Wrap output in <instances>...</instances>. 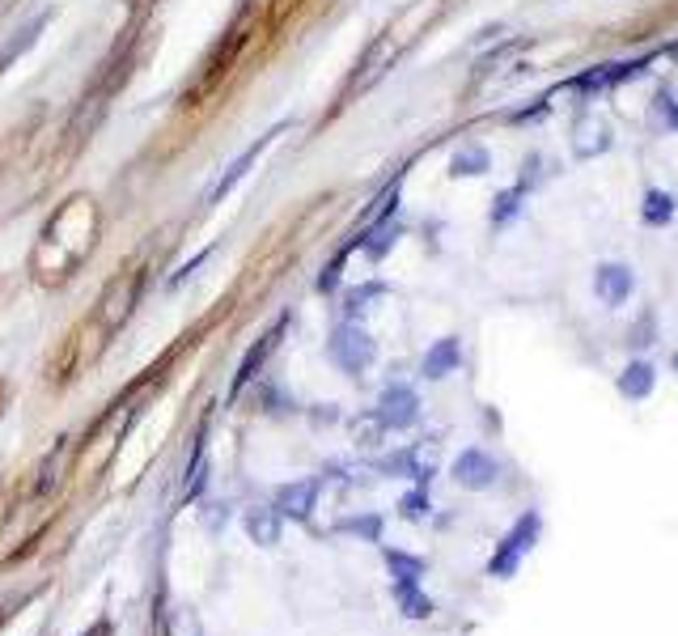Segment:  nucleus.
I'll return each mask as SVG.
<instances>
[{
  "instance_id": "obj_1",
  "label": "nucleus",
  "mask_w": 678,
  "mask_h": 636,
  "mask_svg": "<svg viewBox=\"0 0 678 636\" xmlns=\"http://www.w3.org/2000/svg\"><path fill=\"white\" fill-rule=\"evenodd\" d=\"M327 357L335 361V369H344L348 378H361L365 369L373 365V357H378V344H373V335L361 327V323H339L331 331V340H327Z\"/></svg>"
},
{
  "instance_id": "obj_2",
  "label": "nucleus",
  "mask_w": 678,
  "mask_h": 636,
  "mask_svg": "<svg viewBox=\"0 0 678 636\" xmlns=\"http://www.w3.org/2000/svg\"><path fill=\"white\" fill-rule=\"evenodd\" d=\"M140 285H145V276L140 272H119L111 285H106L102 302H98V323H102L106 335H115L132 318V310L140 302Z\"/></svg>"
},
{
  "instance_id": "obj_3",
  "label": "nucleus",
  "mask_w": 678,
  "mask_h": 636,
  "mask_svg": "<svg viewBox=\"0 0 678 636\" xmlns=\"http://www.w3.org/2000/svg\"><path fill=\"white\" fill-rule=\"evenodd\" d=\"M539 530H543L539 514H534V509H526V514L517 518V526H513L509 535L501 539V547H496V556H492V564H488V573H492V577H513V573H517V564L526 560V552H530L534 543H539Z\"/></svg>"
},
{
  "instance_id": "obj_4",
  "label": "nucleus",
  "mask_w": 678,
  "mask_h": 636,
  "mask_svg": "<svg viewBox=\"0 0 678 636\" xmlns=\"http://www.w3.org/2000/svg\"><path fill=\"white\" fill-rule=\"evenodd\" d=\"M450 475H454V484H458V488H467V492H484V488H492V484H496V475H501V463H496V458H492L488 450H462V454L454 458Z\"/></svg>"
},
{
  "instance_id": "obj_5",
  "label": "nucleus",
  "mask_w": 678,
  "mask_h": 636,
  "mask_svg": "<svg viewBox=\"0 0 678 636\" xmlns=\"http://www.w3.org/2000/svg\"><path fill=\"white\" fill-rule=\"evenodd\" d=\"M373 416H378L386 429L403 433V429H412V424L420 420V399H416L412 386H386L378 408H373Z\"/></svg>"
},
{
  "instance_id": "obj_6",
  "label": "nucleus",
  "mask_w": 678,
  "mask_h": 636,
  "mask_svg": "<svg viewBox=\"0 0 678 636\" xmlns=\"http://www.w3.org/2000/svg\"><path fill=\"white\" fill-rule=\"evenodd\" d=\"M399 56V43H395V34H382V39H373L369 51L361 56V64H356V73H352V85L348 90H369V85H378L386 77V68L395 64Z\"/></svg>"
},
{
  "instance_id": "obj_7",
  "label": "nucleus",
  "mask_w": 678,
  "mask_h": 636,
  "mask_svg": "<svg viewBox=\"0 0 678 636\" xmlns=\"http://www.w3.org/2000/svg\"><path fill=\"white\" fill-rule=\"evenodd\" d=\"M280 132H284V123H280V128H272V132H267V136H259V140H255V145H251V149H246V153L238 157V162H234V166H229V170L221 174V179H217V183H212V191H208V204H221V200L229 196V191H234V187H238V183L246 179V174H251V166L259 162V157H263L267 149H272V140H276Z\"/></svg>"
},
{
  "instance_id": "obj_8",
  "label": "nucleus",
  "mask_w": 678,
  "mask_h": 636,
  "mask_svg": "<svg viewBox=\"0 0 678 636\" xmlns=\"http://www.w3.org/2000/svg\"><path fill=\"white\" fill-rule=\"evenodd\" d=\"M611 145H615L611 119H602V115H581V119H577V128H573V153L581 157V162H590V157H602Z\"/></svg>"
},
{
  "instance_id": "obj_9",
  "label": "nucleus",
  "mask_w": 678,
  "mask_h": 636,
  "mask_svg": "<svg viewBox=\"0 0 678 636\" xmlns=\"http://www.w3.org/2000/svg\"><path fill=\"white\" fill-rule=\"evenodd\" d=\"M636 289V276L628 263H598V272H594V293H598V302L602 306H623L632 297Z\"/></svg>"
},
{
  "instance_id": "obj_10",
  "label": "nucleus",
  "mask_w": 678,
  "mask_h": 636,
  "mask_svg": "<svg viewBox=\"0 0 678 636\" xmlns=\"http://www.w3.org/2000/svg\"><path fill=\"white\" fill-rule=\"evenodd\" d=\"M318 492H323V480H293L276 492V514L280 518H297L306 522L318 505Z\"/></svg>"
},
{
  "instance_id": "obj_11",
  "label": "nucleus",
  "mask_w": 678,
  "mask_h": 636,
  "mask_svg": "<svg viewBox=\"0 0 678 636\" xmlns=\"http://www.w3.org/2000/svg\"><path fill=\"white\" fill-rule=\"evenodd\" d=\"M284 327H289V314H284V318H280V323H276L272 331H267V335H263V340H259V344H255L251 352H246V357H242V365H238V378H234V395L242 391V386H246V382H255V374H259V369H263V361H267V357H272V352L280 348V335H284Z\"/></svg>"
},
{
  "instance_id": "obj_12",
  "label": "nucleus",
  "mask_w": 678,
  "mask_h": 636,
  "mask_svg": "<svg viewBox=\"0 0 678 636\" xmlns=\"http://www.w3.org/2000/svg\"><path fill=\"white\" fill-rule=\"evenodd\" d=\"M458 365H462V344L454 340V335H445V340H437L433 348L424 352V361H420V374H424L428 382H441V378H450Z\"/></svg>"
},
{
  "instance_id": "obj_13",
  "label": "nucleus",
  "mask_w": 678,
  "mask_h": 636,
  "mask_svg": "<svg viewBox=\"0 0 678 636\" xmlns=\"http://www.w3.org/2000/svg\"><path fill=\"white\" fill-rule=\"evenodd\" d=\"M653 386H657V369L649 361H628V369L619 374V395L628 399V403H645L653 395Z\"/></svg>"
},
{
  "instance_id": "obj_14",
  "label": "nucleus",
  "mask_w": 678,
  "mask_h": 636,
  "mask_svg": "<svg viewBox=\"0 0 678 636\" xmlns=\"http://www.w3.org/2000/svg\"><path fill=\"white\" fill-rule=\"evenodd\" d=\"M242 526H246V535H251V543H259V547L280 543V514H276V505H272V509H267V505L246 509Z\"/></svg>"
},
{
  "instance_id": "obj_15",
  "label": "nucleus",
  "mask_w": 678,
  "mask_h": 636,
  "mask_svg": "<svg viewBox=\"0 0 678 636\" xmlns=\"http://www.w3.org/2000/svg\"><path fill=\"white\" fill-rule=\"evenodd\" d=\"M47 22H51V17H47V13H39L34 22H26L22 30L13 34V39L5 43V51H0V73H5V68H13V60H17V56H26V51H30L34 43H39V34L47 30Z\"/></svg>"
},
{
  "instance_id": "obj_16",
  "label": "nucleus",
  "mask_w": 678,
  "mask_h": 636,
  "mask_svg": "<svg viewBox=\"0 0 678 636\" xmlns=\"http://www.w3.org/2000/svg\"><path fill=\"white\" fill-rule=\"evenodd\" d=\"M492 170V157L484 145H462L454 157H450V174L454 179H479V174Z\"/></svg>"
},
{
  "instance_id": "obj_17",
  "label": "nucleus",
  "mask_w": 678,
  "mask_h": 636,
  "mask_svg": "<svg viewBox=\"0 0 678 636\" xmlns=\"http://www.w3.org/2000/svg\"><path fill=\"white\" fill-rule=\"evenodd\" d=\"M674 217V196L662 187H649L645 191V200H640V221L645 225H670Z\"/></svg>"
},
{
  "instance_id": "obj_18",
  "label": "nucleus",
  "mask_w": 678,
  "mask_h": 636,
  "mask_svg": "<svg viewBox=\"0 0 678 636\" xmlns=\"http://www.w3.org/2000/svg\"><path fill=\"white\" fill-rule=\"evenodd\" d=\"M395 242H399V225L390 221V217H386V221H373V225L365 229V234H361V246L369 251V259H382Z\"/></svg>"
},
{
  "instance_id": "obj_19",
  "label": "nucleus",
  "mask_w": 678,
  "mask_h": 636,
  "mask_svg": "<svg viewBox=\"0 0 678 636\" xmlns=\"http://www.w3.org/2000/svg\"><path fill=\"white\" fill-rule=\"evenodd\" d=\"M632 73H636V64H602V68H594V73H585L577 81V90L594 94V90H606V85H619L623 77H632Z\"/></svg>"
},
{
  "instance_id": "obj_20",
  "label": "nucleus",
  "mask_w": 678,
  "mask_h": 636,
  "mask_svg": "<svg viewBox=\"0 0 678 636\" xmlns=\"http://www.w3.org/2000/svg\"><path fill=\"white\" fill-rule=\"evenodd\" d=\"M386 564H390V573H395V586H420V577H424V560L420 556L386 552Z\"/></svg>"
},
{
  "instance_id": "obj_21",
  "label": "nucleus",
  "mask_w": 678,
  "mask_h": 636,
  "mask_svg": "<svg viewBox=\"0 0 678 636\" xmlns=\"http://www.w3.org/2000/svg\"><path fill=\"white\" fill-rule=\"evenodd\" d=\"M395 598H399L407 620H428V615H433V598H424L420 586H395Z\"/></svg>"
},
{
  "instance_id": "obj_22",
  "label": "nucleus",
  "mask_w": 678,
  "mask_h": 636,
  "mask_svg": "<svg viewBox=\"0 0 678 636\" xmlns=\"http://www.w3.org/2000/svg\"><path fill=\"white\" fill-rule=\"evenodd\" d=\"M204 480H208V454H204V441H200V446H195V463L187 467V497H200V492H204Z\"/></svg>"
},
{
  "instance_id": "obj_23",
  "label": "nucleus",
  "mask_w": 678,
  "mask_h": 636,
  "mask_svg": "<svg viewBox=\"0 0 678 636\" xmlns=\"http://www.w3.org/2000/svg\"><path fill=\"white\" fill-rule=\"evenodd\" d=\"M352 433H356V441H361V446H378L382 433H386V424L369 412V416H356V420H352Z\"/></svg>"
},
{
  "instance_id": "obj_24",
  "label": "nucleus",
  "mask_w": 678,
  "mask_h": 636,
  "mask_svg": "<svg viewBox=\"0 0 678 636\" xmlns=\"http://www.w3.org/2000/svg\"><path fill=\"white\" fill-rule=\"evenodd\" d=\"M386 289L382 285H365V289H352L348 297H344V314L348 318H356V314H365L369 310V302H373V297H382Z\"/></svg>"
},
{
  "instance_id": "obj_25",
  "label": "nucleus",
  "mask_w": 678,
  "mask_h": 636,
  "mask_svg": "<svg viewBox=\"0 0 678 636\" xmlns=\"http://www.w3.org/2000/svg\"><path fill=\"white\" fill-rule=\"evenodd\" d=\"M339 530H352V535H365L369 543H378V535H382V518H378V514L348 518V522H339Z\"/></svg>"
},
{
  "instance_id": "obj_26",
  "label": "nucleus",
  "mask_w": 678,
  "mask_h": 636,
  "mask_svg": "<svg viewBox=\"0 0 678 636\" xmlns=\"http://www.w3.org/2000/svg\"><path fill=\"white\" fill-rule=\"evenodd\" d=\"M399 514H403L407 522H420V518L428 514V492H424V488H416V492H407V497L399 501Z\"/></svg>"
},
{
  "instance_id": "obj_27",
  "label": "nucleus",
  "mask_w": 678,
  "mask_h": 636,
  "mask_svg": "<svg viewBox=\"0 0 678 636\" xmlns=\"http://www.w3.org/2000/svg\"><path fill=\"white\" fill-rule=\"evenodd\" d=\"M522 191L526 187H513V191H505V196H496V208H492V225H505L513 212H517V200H522Z\"/></svg>"
},
{
  "instance_id": "obj_28",
  "label": "nucleus",
  "mask_w": 678,
  "mask_h": 636,
  "mask_svg": "<svg viewBox=\"0 0 678 636\" xmlns=\"http://www.w3.org/2000/svg\"><path fill=\"white\" fill-rule=\"evenodd\" d=\"M208 259H212V251H200V255H195L191 263H183V268H178V272L170 276V289H178V285H183V280H187V276H195V272H200V268H204V263H208Z\"/></svg>"
},
{
  "instance_id": "obj_29",
  "label": "nucleus",
  "mask_w": 678,
  "mask_h": 636,
  "mask_svg": "<svg viewBox=\"0 0 678 636\" xmlns=\"http://www.w3.org/2000/svg\"><path fill=\"white\" fill-rule=\"evenodd\" d=\"M640 344H653V318H640L636 323V331H632V348H640Z\"/></svg>"
},
{
  "instance_id": "obj_30",
  "label": "nucleus",
  "mask_w": 678,
  "mask_h": 636,
  "mask_svg": "<svg viewBox=\"0 0 678 636\" xmlns=\"http://www.w3.org/2000/svg\"><path fill=\"white\" fill-rule=\"evenodd\" d=\"M674 369H678V352H674Z\"/></svg>"
},
{
  "instance_id": "obj_31",
  "label": "nucleus",
  "mask_w": 678,
  "mask_h": 636,
  "mask_svg": "<svg viewBox=\"0 0 678 636\" xmlns=\"http://www.w3.org/2000/svg\"><path fill=\"white\" fill-rule=\"evenodd\" d=\"M670 51H674V56H678V43H674V47H670Z\"/></svg>"
}]
</instances>
